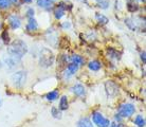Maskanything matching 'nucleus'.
<instances>
[{"label":"nucleus","instance_id":"f257e3e1","mask_svg":"<svg viewBox=\"0 0 146 127\" xmlns=\"http://www.w3.org/2000/svg\"><path fill=\"white\" fill-rule=\"evenodd\" d=\"M11 56H14L16 58H20L28 52L27 44L22 40H15L12 43V45L7 49Z\"/></svg>","mask_w":146,"mask_h":127},{"label":"nucleus","instance_id":"f03ea898","mask_svg":"<svg viewBox=\"0 0 146 127\" xmlns=\"http://www.w3.org/2000/svg\"><path fill=\"white\" fill-rule=\"evenodd\" d=\"M40 65L42 67H50L54 63V55L52 53V51L49 49H42L40 53Z\"/></svg>","mask_w":146,"mask_h":127},{"label":"nucleus","instance_id":"7ed1b4c3","mask_svg":"<svg viewBox=\"0 0 146 127\" xmlns=\"http://www.w3.org/2000/svg\"><path fill=\"white\" fill-rule=\"evenodd\" d=\"M11 80L13 85L16 87H22L27 80V72L26 71H18L15 72L13 75L11 76Z\"/></svg>","mask_w":146,"mask_h":127},{"label":"nucleus","instance_id":"20e7f679","mask_svg":"<svg viewBox=\"0 0 146 127\" xmlns=\"http://www.w3.org/2000/svg\"><path fill=\"white\" fill-rule=\"evenodd\" d=\"M135 108L132 104H123V105H121L120 108H119V114H120L122 118L132 116V114L135 113Z\"/></svg>","mask_w":146,"mask_h":127},{"label":"nucleus","instance_id":"39448f33","mask_svg":"<svg viewBox=\"0 0 146 127\" xmlns=\"http://www.w3.org/2000/svg\"><path fill=\"white\" fill-rule=\"evenodd\" d=\"M93 121H94V123L99 127H108L110 124L109 121L107 120V119H105V118L103 116L102 113H100V112L93 113Z\"/></svg>","mask_w":146,"mask_h":127},{"label":"nucleus","instance_id":"423d86ee","mask_svg":"<svg viewBox=\"0 0 146 127\" xmlns=\"http://www.w3.org/2000/svg\"><path fill=\"white\" fill-rule=\"evenodd\" d=\"M9 23L12 27V29H18L19 27H20V25H21L20 19L16 15H12V16L9 17Z\"/></svg>","mask_w":146,"mask_h":127},{"label":"nucleus","instance_id":"0eeeda50","mask_svg":"<svg viewBox=\"0 0 146 127\" xmlns=\"http://www.w3.org/2000/svg\"><path fill=\"white\" fill-rule=\"evenodd\" d=\"M72 91L77 95V96H83V95L85 94V88H84V86L80 85V84H76L75 86H73Z\"/></svg>","mask_w":146,"mask_h":127},{"label":"nucleus","instance_id":"6e6552de","mask_svg":"<svg viewBox=\"0 0 146 127\" xmlns=\"http://www.w3.org/2000/svg\"><path fill=\"white\" fill-rule=\"evenodd\" d=\"M77 127H93L91 121L89 120L88 118H84V119H80L77 123Z\"/></svg>","mask_w":146,"mask_h":127},{"label":"nucleus","instance_id":"1a4fd4ad","mask_svg":"<svg viewBox=\"0 0 146 127\" xmlns=\"http://www.w3.org/2000/svg\"><path fill=\"white\" fill-rule=\"evenodd\" d=\"M37 28H38V25H37L36 20L33 18H30L29 22H28V25H27L28 31H36Z\"/></svg>","mask_w":146,"mask_h":127},{"label":"nucleus","instance_id":"9d476101","mask_svg":"<svg viewBox=\"0 0 146 127\" xmlns=\"http://www.w3.org/2000/svg\"><path fill=\"white\" fill-rule=\"evenodd\" d=\"M37 4L40 7L44 9H50L52 7V1L51 0H37Z\"/></svg>","mask_w":146,"mask_h":127},{"label":"nucleus","instance_id":"9b49d317","mask_svg":"<svg viewBox=\"0 0 146 127\" xmlns=\"http://www.w3.org/2000/svg\"><path fill=\"white\" fill-rule=\"evenodd\" d=\"M101 67H102V65L98 61H93V62L89 63V69L92 70V71H99L101 69Z\"/></svg>","mask_w":146,"mask_h":127},{"label":"nucleus","instance_id":"f8f14e48","mask_svg":"<svg viewBox=\"0 0 146 127\" xmlns=\"http://www.w3.org/2000/svg\"><path fill=\"white\" fill-rule=\"evenodd\" d=\"M64 14H65V9H64L62 4H59L58 7H56V10H55V17L57 19H60L64 16Z\"/></svg>","mask_w":146,"mask_h":127},{"label":"nucleus","instance_id":"ddd939ff","mask_svg":"<svg viewBox=\"0 0 146 127\" xmlns=\"http://www.w3.org/2000/svg\"><path fill=\"white\" fill-rule=\"evenodd\" d=\"M77 70H78V65L74 64V63L69 64V66H68V73H69V75H72L74 73H76Z\"/></svg>","mask_w":146,"mask_h":127},{"label":"nucleus","instance_id":"4468645a","mask_svg":"<svg viewBox=\"0 0 146 127\" xmlns=\"http://www.w3.org/2000/svg\"><path fill=\"white\" fill-rule=\"evenodd\" d=\"M59 108L62 110H66L68 108V98L67 96H62L60 98V102H59Z\"/></svg>","mask_w":146,"mask_h":127},{"label":"nucleus","instance_id":"2eb2a0df","mask_svg":"<svg viewBox=\"0 0 146 127\" xmlns=\"http://www.w3.org/2000/svg\"><path fill=\"white\" fill-rule=\"evenodd\" d=\"M71 59H72V63H74V64H76L78 66L84 64V58L82 57V56H80V55H73L72 57H71Z\"/></svg>","mask_w":146,"mask_h":127},{"label":"nucleus","instance_id":"dca6fc26","mask_svg":"<svg viewBox=\"0 0 146 127\" xmlns=\"http://www.w3.org/2000/svg\"><path fill=\"white\" fill-rule=\"evenodd\" d=\"M95 17H96V19H98L99 23H101V25H106L107 22H108V18H107L106 16H104V15H102V14H96L95 15Z\"/></svg>","mask_w":146,"mask_h":127},{"label":"nucleus","instance_id":"f3484780","mask_svg":"<svg viewBox=\"0 0 146 127\" xmlns=\"http://www.w3.org/2000/svg\"><path fill=\"white\" fill-rule=\"evenodd\" d=\"M58 98V92L56 90L54 91H51V92H49L47 94V98L49 101H55L56 98Z\"/></svg>","mask_w":146,"mask_h":127},{"label":"nucleus","instance_id":"a211bd4d","mask_svg":"<svg viewBox=\"0 0 146 127\" xmlns=\"http://www.w3.org/2000/svg\"><path fill=\"white\" fill-rule=\"evenodd\" d=\"M127 9L129 12H135L139 9V5L135 3V2H133V1H129L127 4Z\"/></svg>","mask_w":146,"mask_h":127},{"label":"nucleus","instance_id":"6ab92c4d","mask_svg":"<svg viewBox=\"0 0 146 127\" xmlns=\"http://www.w3.org/2000/svg\"><path fill=\"white\" fill-rule=\"evenodd\" d=\"M135 125H138L139 127H143L144 125H145V120L143 119L142 116H138L135 119Z\"/></svg>","mask_w":146,"mask_h":127},{"label":"nucleus","instance_id":"aec40b11","mask_svg":"<svg viewBox=\"0 0 146 127\" xmlns=\"http://www.w3.org/2000/svg\"><path fill=\"white\" fill-rule=\"evenodd\" d=\"M51 111H52V116H54L55 119H60V118H62V112H60L57 108L53 107V108L51 109Z\"/></svg>","mask_w":146,"mask_h":127},{"label":"nucleus","instance_id":"412c9836","mask_svg":"<svg viewBox=\"0 0 146 127\" xmlns=\"http://www.w3.org/2000/svg\"><path fill=\"white\" fill-rule=\"evenodd\" d=\"M96 2L102 9H107L109 5V0H96Z\"/></svg>","mask_w":146,"mask_h":127},{"label":"nucleus","instance_id":"4be33fe9","mask_svg":"<svg viewBox=\"0 0 146 127\" xmlns=\"http://www.w3.org/2000/svg\"><path fill=\"white\" fill-rule=\"evenodd\" d=\"M10 5L9 0H0V9H7Z\"/></svg>","mask_w":146,"mask_h":127},{"label":"nucleus","instance_id":"5701e85b","mask_svg":"<svg viewBox=\"0 0 146 127\" xmlns=\"http://www.w3.org/2000/svg\"><path fill=\"white\" fill-rule=\"evenodd\" d=\"M2 39L4 40V41H5V43H7V41H9V34H7V31H4L3 33H2Z\"/></svg>","mask_w":146,"mask_h":127},{"label":"nucleus","instance_id":"b1692460","mask_svg":"<svg viewBox=\"0 0 146 127\" xmlns=\"http://www.w3.org/2000/svg\"><path fill=\"white\" fill-rule=\"evenodd\" d=\"M33 15H34V10L33 9H29L28 10V16L29 17H33Z\"/></svg>","mask_w":146,"mask_h":127},{"label":"nucleus","instance_id":"393cba45","mask_svg":"<svg viewBox=\"0 0 146 127\" xmlns=\"http://www.w3.org/2000/svg\"><path fill=\"white\" fill-rule=\"evenodd\" d=\"M141 58H142L143 63H145V52H143L142 54H141Z\"/></svg>","mask_w":146,"mask_h":127},{"label":"nucleus","instance_id":"a878e982","mask_svg":"<svg viewBox=\"0 0 146 127\" xmlns=\"http://www.w3.org/2000/svg\"><path fill=\"white\" fill-rule=\"evenodd\" d=\"M12 2H16V1H17V0H11Z\"/></svg>","mask_w":146,"mask_h":127},{"label":"nucleus","instance_id":"bb28decb","mask_svg":"<svg viewBox=\"0 0 146 127\" xmlns=\"http://www.w3.org/2000/svg\"><path fill=\"white\" fill-rule=\"evenodd\" d=\"M25 1H27V2H30V1H31V0H25Z\"/></svg>","mask_w":146,"mask_h":127},{"label":"nucleus","instance_id":"cd10ccee","mask_svg":"<svg viewBox=\"0 0 146 127\" xmlns=\"http://www.w3.org/2000/svg\"><path fill=\"white\" fill-rule=\"evenodd\" d=\"M0 106H1V100H0Z\"/></svg>","mask_w":146,"mask_h":127}]
</instances>
